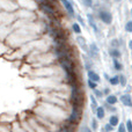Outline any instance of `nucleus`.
Wrapping results in <instances>:
<instances>
[{
	"label": "nucleus",
	"mask_w": 132,
	"mask_h": 132,
	"mask_svg": "<svg viewBox=\"0 0 132 132\" xmlns=\"http://www.w3.org/2000/svg\"><path fill=\"white\" fill-rule=\"evenodd\" d=\"M39 38V36H37L36 34L31 32L30 30H28L27 28H20V29L13 30L11 34L8 35L5 42L11 46L13 50H18V49L22 48L23 45L30 43V42L35 41V39Z\"/></svg>",
	"instance_id": "nucleus-1"
},
{
	"label": "nucleus",
	"mask_w": 132,
	"mask_h": 132,
	"mask_svg": "<svg viewBox=\"0 0 132 132\" xmlns=\"http://www.w3.org/2000/svg\"><path fill=\"white\" fill-rule=\"evenodd\" d=\"M62 70L58 66V64L56 65H51V66H44V67H39V68H34L31 75L35 78H41V79H48V78H52L56 75L62 74Z\"/></svg>",
	"instance_id": "nucleus-2"
},
{
	"label": "nucleus",
	"mask_w": 132,
	"mask_h": 132,
	"mask_svg": "<svg viewBox=\"0 0 132 132\" xmlns=\"http://www.w3.org/2000/svg\"><path fill=\"white\" fill-rule=\"evenodd\" d=\"M81 116H82V108H71L70 109V114H68V117L66 119V123L67 124H71L75 128V126L79 124L80 119H81Z\"/></svg>",
	"instance_id": "nucleus-3"
},
{
	"label": "nucleus",
	"mask_w": 132,
	"mask_h": 132,
	"mask_svg": "<svg viewBox=\"0 0 132 132\" xmlns=\"http://www.w3.org/2000/svg\"><path fill=\"white\" fill-rule=\"evenodd\" d=\"M15 16L16 19H21V20H26V21H35L38 19L37 13L34 11H30V9H24V8H19L15 12Z\"/></svg>",
	"instance_id": "nucleus-4"
},
{
	"label": "nucleus",
	"mask_w": 132,
	"mask_h": 132,
	"mask_svg": "<svg viewBox=\"0 0 132 132\" xmlns=\"http://www.w3.org/2000/svg\"><path fill=\"white\" fill-rule=\"evenodd\" d=\"M19 9L16 0H0V11H5L8 13H15Z\"/></svg>",
	"instance_id": "nucleus-5"
},
{
	"label": "nucleus",
	"mask_w": 132,
	"mask_h": 132,
	"mask_svg": "<svg viewBox=\"0 0 132 132\" xmlns=\"http://www.w3.org/2000/svg\"><path fill=\"white\" fill-rule=\"evenodd\" d=\"M16 20L14 13H8L5 11H0V26H12Z\"/></svg>",
	"instance_id": "nucleus-6"
},
{
	"label": "nucleus",
	"mask_w": 132,
	"mask_h": 132,
	"mask_svg": "<svg viewBox=\"0 0 132 132\" xmlns=\"http://www.w3.org/2000/svg\"><path fill=\"white\" fill-rule=\"evenodd\" d=\"M19 8H24V9H30V11L36 12L39 8V5L36 0H16Z\"/></svg>",
	"instance_id": "nucleus-7"
},
{
	"label": "nucleus",
	"mask_w": 132,
	"mask_h": 132,
	"mask_svg": "<svg viewBox=\"0 0 132 132\" xmlns=\"http://www.w3.org/2000/svg\"><path fill=\"white\" fill-rule=\"evenodd\" d=\"M97 16L104 24H111L112 23V14L110 13L108 9L102 8L100 12L97 13Z\"/></svg>",
	"instance_id": "nucleus-8"
},
{
	"label": "nucleus",
	"mask_w": 132,
	"mask_h": 132,
	"mask_svg": "<svg viewBox=\"0 0 132 132\" xmlns=\"http://www.w3.org/2000/svg\"><path fill=\"white\" fill-rule=\"evenodd\" d=\"M13 49L8 45L5 41H0V57H6L13 52Z\"/></svg>",
	"instance_id": "nucleus-9"
},
{
	"label": "nucleus",
	"mask_w": 132,
	"mask_h": 132,
	"mask_svg": "<svg viewBox=\"0 0 132 132\" xmlns=\"http://www.w3.org/2000/svg\"><path fill=\"white\" fill-rule=\"evenodd\" d=\"M12 31L13 29L11 26H0V41H5Z\"/></svg>",
	"instance_id": "nucleus-10"
},
{
	"label": "nucleus",
	"mask_w": 132,
	"mask_h": 132,
	"mask_svg": "<svg viewBox=\"0 0 132 132\" xmlns=\"http://www.w3.org/2000/svg\"><path fill=\"white\" fill-rule=\"evenodd\" d=\"M98 52H100V49L97 48V45H96L95 43H90V45H89V49H88V52H87V55H88L89 58H97L98 57Z\"/></svg>",
	"instance_id": "nucleus-11"
},
{
	"label": "nucleus",
	"mask_w": 132,
	"mask_h": 132,
	"mask_svg": "<svg viewBox=\"0 0 132 132\" xmlns=\"http://www.w3.org/2000/svg\"><path fill=\"white\" fill-rule=\"evenodd\" d=\"M63 6H64L65 11L67 12V14L71 16V18H74L75 15V11H74V7H73V2L71 0H66L65 2H63Z\"/></svg>",
	"instance_id": "nucleus-12"
},
{
	"label": "nucleus",
	"mask_w": 132,
	"mask_h": 132,
	"mask_svg": "<svg viewBox=\"0 0 132 132\" xmlns=\"http://www.w3.org/2000/svg\"><path fill=\"white\" fill-rule=\"evenodd\" d=\"M77 43L79 44V46L81 48V50L82 51H85V52H88V49H89V46L87 45V42H86V39H85V37H82V36H78L77 37Z\"/></svg>",
	"instance_id": "nucleus-13"
},
{
	"label": "nucleus",
	"mask_w": 132,
	"mask_h": 132,
	"mask_svg": "<svg viewBox=\"0 0 132 132\" xmlns=\"http://www.w3.org/2000/svg\"><path fill=\"white\" fill-rule=\"evenodd\" d=\"M119 100H121V102L123 103L125 107H130V108L132 107V97H131L130 94H126V93L123 94Z\"/></svg>",
	"instance_id": "nucleus-14"
},
{
	"label": "nucleus",
	"mask_w": 132,
	"mask_h": 132,
	"mask_svg": "<svg viewBox=\"0 0 132 132\" xmlns=\"http://www.w3.org/2000/svg\"><path fill=\"white\" fill-rule=\"evenodd\" d=\"M87 20H88V23L92 27V29H93L95 32H98V28H97V24H96V22H95V19H94L93 14H90V13L87 14Z\"/></svg>",
	"instance_id": "nucleus-15"
},
{
	"label": "nucleus",
	"mask_w": 132,
	"mask_h": 132,
	"mask_svg": "<svg viewBox=\"0 0 132 132\" xmlns=\"http://www.w3.org/2000/svg\"><path fill=\"white\" fill-rule=\"evenodd\" d=\"M87 75H88V79L92 80V81H95V82H97V84L101 81V77L93 70L87 71Z\"/></svg>",
	"instance_id": "nucleus-16"
},
{
	"label": "nucleus",
	"mask_w": 132,
	"mask_h": 132,
	"mask_svg": "<svg viewBox=\"0 0 132 132\" xmlns=\"http://www.w3.org/2000/svg\"><path fill=\"white\" fill-rule=\"evenodd\" d=\"M109 55H110V57H111L112 59H121V57H122V52H121L119 49L110 48L109 49Z\"/></svg>",
	"instance_id": "nucleus-17"
},
{
	"label": "nucleus",
	"mask_w": 132,
	"mask_h": 132,
	"mask_svg": "<svg viewBox=\"0 0 132 132\" xmlns=\"http://www.w3.org/2000/svg\"><path fill=\"white\" fill-rule=\"evenodd\" d=\"M95 115H96V118L97 119H103L105 116V109L104 107H101V105H98V108L96 109L95 111Z\"/></svg>",
	"instance_id": "nucleus-18"
},
{
	"label": "nucleus",
	"mask_w": 132,
	"mask_h": 132,
	"mask_svg": "<svg viewBox=\"0 0 132 132\" xmlns=\"http://www.w3.org/2000/svg\"><path fill=\"white\" fill-rule=\"evenodd\" d=\"M105 102H107L108 104H110V105H115L117 102H118V98H117L116 95L110 94V95H108L107 97H105Z\"/></svg>",
	"instance_id": "nucleus-19"
},
{
	"label": "nucleus",
	"mask_w": 132,
	"mask_h": 132,
	"mask_svg": "<svg viewBox=\"0 0 132 132\" xmlns=\"http://www.w3.org/2000/svg\"><path fill=\"white\" fill-rule=\"evenodd\" d=\"M58 132H74V126L71 125V124H67V123H64L62 125V128L59 129Z\"/></svg>",
	"instance_id": "nucleus-20"
},
{
	"label": "nucleus",
	"mask_w": 132,
	"mask_h": 132,
	"mask_svg": "<svg viewBox=\"0 0 132 132\" xmlns=\"http://www.w3.org/2000/svg\"><path fill=\"white\" fill-rule=\"evenodd\" d=\"M109 123L111 124L114 128L117 125H119V117L117 116V115H111V116L109 117Z\"/></svg>",
	"instance_id": "nucleus-21"
},
{
	"label": "nucleus",
	"mask_w": 132,
	"mask_h": 132,
	"mask_svg": "<svg viewBox=\"0 0 132 132\" xmlns=\"http://www.w3.org/2000/svg\"><path fill=\"white\" fill-rule=\"evenodd\" d=\"M90 108L94 112L96 111V109L98 108V104H97V101H96V97L94 95H90Z\"/></svg>",
	"instance_id": "nucleus-22"
},
{
	"label": "nucleus",
	"mask_w": 132,
	"mask_h": 132,
	"mask_svg": "<svg viewBox=\"0 0 132 132\" xmlns=\"http://www.w3.org/2000/svg\"><path fill=\"white\" fill-rule=\"evenodd\" d=\"M72 31L74 32V34L80 35V34H81V26H80L78 22L72 23Z\"/></svg>",
	"instance_id": "nucleus-23"
},
{
	"label": "nucleus",
	"mask_w": 132,
	"mask_h": 132,
	"mask_svg": "<svg viewBox=\"0 0 132 132\" xmlns=\"http://www.w3.org/2000/svg\"><path fill=\"white\" fill-rule=\"evenodd\" d=\"M112 64H114V68L116 71H122L123 70V64L119 62V59H112Z\"/></svg>",
	"instance_id": "nucleus-24"
},
{
	"label": "nucleus",
	"mask_w": 132,
	"mask_h": 132,
	"mask_svg": "<svg viewBox=\"0 0 132 132\" xmlns=\"http://www.w3.org/2000/svg\"><path fill=\"white\" fill-rule=\"evenodd\" d=\"M109 84L111 85V86H117V85H119V75H114V77H110Z\"/></svg>",
	"instance_id": "nucleus-25"
},
{
	"label": "nucleus",
	"mask_w": 132,
	"mask_h": 132,
	"mask_svg": "<svg viewBox=\"0 0 132 132\" xmlns=\"http://www.w3.org/2000/svg\"><path fill=\"white\" fill-rule=\"evenodd\" d=\"M85 67H86L87 71H90L92 70V67H93V62H92V58L85 57Z\"/></svg>",
	"instance_id": "nucleus-26"
},
{
	"label": "nucleus",
	"mask_w": 132,
	"mask_h": 132,
	"mask_svg": "<svg viewBox=\"0 0 132 132\" xmlns=\"http://www.w3.org/2000/svg\"><path fill=\"white\" fill-rule=\"evenodd\" d=\"M90 129H92L93 131H97V129H98L97 118H92V119H90Z\"/></svg>",
	"instance_id": "nucleus-27"
},
{
	"label": "nucleus",
	"mask_w": 132,
	"mask_h": 132,
	"mask_svg": "<svg viewBox=\"0 0 132 132\" xmlns=\"http://www.w3.org/2000/svg\"><path fill=\"white\" fill-rule=\"evenodd\" d=\"M119 85L122 87L128 86V80H126V77L124 74H119Z\"/></svg>",
	"instance_id": "nucleus-28"
},
{
	"label": "nucleus",
	"mask_w": 132,
	"mask_h": 132,
	"mask_svg": "<svg viewBox=\"0 0 132 132\" xmlns=\"http://www.w3.org/2000/svg\"><path fill=\"white\" fill-rule=\"evenodd\" d=\"M119 45H121V41L117 39V38L111 39V42H110V46H111L112 49H118Z\"/></svg>",
	"instance_id": "nucleus-29"
},
{
	"label": "nucleus",
	"mask_w": 132,
	"mask_h": 132,
	"mask_svg": "<svg viewBox=\"0 0 132 132\" xmlns=\"http://www.w3.org/2000/svg\"><path fill=\"white\" fill-rule=\"evenodd\" d=\"M103 107H104V109H107L108 111H110V112H116L117 111V109H116L115 105H110V104H108L107 102H105V104L103 105Z\"/></svg>",
	"instance_id": "nucleus-30"
},
{
	"label": "nucleus",
	"mask_w": 132,
	"mask_h": 132,
	"mask_svg": "<svg viewBox=\"0 0 132 132\" xmlns=\"http://www.w3.org/2000/svg\"><path fill=\"white\" fill-rule=\"evenodd\" d=\"M87 85H88V87L90 89H96L97 88V82H95V81H92V80H89L88 79V81H87Z\"/></svg>",
	"instance_id": "nucleus-31"
},
{
	"label": "nucleus",
	"mask_w": 132,
	"mask_h": 132,
	"mask_svg": "<svg viewBox=\"0 0 132 132\" xmlns=\"http://www.w3.org/2000/svg\"><path fill=\"white\" fill-rule=\"evenodd\" d=\"M94 96H95V97H97V98H101L102 97L103 95H104V94H103V90H100V89H94Z\"/></svg>",
	"instance_id": "nucleus-32"
},
{
	"label": "nucleus",
	"mask_w": 132,
	"mask_h": 132,
	"mask_svg": "<svg viewBox=\"0 0 132 132\" xmlns=\"http://www.w3.org/2000/svg\"><path fill=\"white\" fill-rule=\"evenodd\" d=\"M75 18H77V20H78V23H79L81 27H84V28L86 27V22H85V20L81 18V16H80V15H77Z\"/></svg>",
	"instance_id": "nucleus-33"
},
{
	"label": "nucleus",
	"mask_w": 132,
	"mask_h": 132,
	"mask_svg": "<svg viewBox=\"0 0 132 132\" xmlns=\"http://www.w3.org/2000/svg\"><path fill=\"white\" fill-rule=\"evenodd\" d=\"M125 126H126V131L132 132V121L131 119H128V121L125 122Z\"/></svg>",
	"instance_id": "nucleus-34"
},
{
	"label": "nucleus",
	"mask_w": 132,
	"mask_h": 132,
	"mask_svg": "<svg viewBox=\"0 0 132 132\" xmlns=\"http://www.w3.org/2000/svg\"><path fill=\"white\" fill-rule=\"evenodd\" d=\"M125 30L128 32H132V20L128 21V22L125 23Z\"/></svg>",
	"instance_id": "nucleus-35"
},
{
	"label": "nucleus",
	"mask_w": 132,
	"mask_h": 132,
	"mask_svg": "<svg viewBox=\"0 0 132 132\" xmlns=\"http://www.w3.org/2000/svg\"><path fill=\"white\" fill-rule=\"evenodd\" d=\"M103 130H104L105 132H111L112 130H114V126H112L110 123H107L104 125V128H103Z\"/></svg>",
	"instance_id": "nucleus-36"
},
{
	"label": "nucleus",
	"mask_w": 132,
	"mask_h": 132,
	"mask_svg": "<svg viewBox=\"0 0 132 132\" xmlns=\"http://www.w3.org/2000/svg\"><path fill=\"white\" fill-rule=\"evenodd\" d=\"M79 132H93V130H92L89 126H87V125H82L81 128H80Z\"/></svg>",
	"instance_id": "nucleus-37"
},
{
	"label": "nucleus",
	"mask_w": 132,
	"mask_h": 132,
	"mask_svg": "<svg viewBox=\"0 0 132 132\" xmlns=\"http://www.w3.org/2000/svg\"><path fill=\"white\" fill-rule=\"evenodd\" d=\"M117 132H128V131H126L125 124H123V123L119 124V125H118V129H117Z\"/></svg>",
	"instance_id": "nucleus-38"
},
{
	"label": "nucleus",
	"mask_w": 132,
	"mask_h": 132,
	"mask_svg": "<svg viewBox=\"0 0 132 132\" xmlns=\"http://www.w3.org/2000/svg\"><path fill=\"white\" fill-rule=\"evenodd\" d=\"M82 2H84V5L86 7H93L94 6L93 0H82Z\"/></svg>",
	"instance_id": "nucleus-39"
},
{
	"label": "nucleus",
	"mask_w": 132,
	"mask_h": 132,
	"mask_svg": "<svg viewBox=\"0 0 132 132\" xmlns=\"http://www.w3.org/2000/svg\"><path fill=\"white\" fill-rule=\"evenodd\" d=\"M103 94H104V95H110V89L109 88H104L103 89Z\"/></svg>",
	"instance_id": "nucleus-40"
},
{
	"label": "nucleus",
	"mask_w": 132,
	"mask_h": 132,
	"mask_svg": "<svg viewBox=\"0 0 132 132\" xmlns=\"http://www.w3.org/2000/svg\"><path fill=\"white\" fill-rule=\"evenodd\" d=\"M131 90H132V87L128 85V86H126V94H130V93H131Z\"/></svg>",
	"instance_id": "nucleus-41"
},
{
	"label": "nucleus",
	"mask_w": 132,
	"mask_h": 132,
	"mask_svg": "<svg viewBox=\"0 0 132 132\" xmlns=\"http://www.w3.org/2000/svg\"><path fill=\"white\" fill-rule=\"evenodd\" d=\"M128 45H129V49H130V50L132 51V39H131V41H129Z\"/></svg>",
	"instance_id": "nucleus-42"
},
{
	"label": "nucleus",
	"mask_w": 132,
	"mask_h": 132,
	"mask_svg": "<svg viewBox=\"0 0 132 132\" xmlns=\"http://www.w3.org/2000/svg\"><path fill=\"white\" fill-rule=\"evenodd\" d=\"M130 15H131V18H132V7H131V9H130Z\"/></svg>",
	"instance_id": "nucleus-43"
},
{
	"label": "nucleus",
	"mask_w": 132,
	"mask_h": 132,
	"mask_svg": "<svg viewBox=\"0 0 132 132\" xmlns=\"http://www.w3.org/2000/svg\"><path fill=\"white\" fill-rule=\"evenodd\" d=\"M59 1H60V2H62V4H63V2H65L66 0H59Z\"/></svg>",
	"instance_id": "nucleus-44"
},
{
	"label": "nucleus",
	"mask_w": 132,
	"mask_h": 132,
	"mask_svg": "<svg viewBox=\"0 0 132 132\" xmlns=\"http://www.w3.org/2000/svg\"><path fill=\"white\" fill-rule=\"evenodd\" d=\"M115 1H117V2H121V1H122V0H115Z\"/></svg>",
	"instance_id": "nucleus-45"
},
{
	"label": "nucleus",
	"mask_w": 132,
	"mask_h": 132,
	"mask_svg": "<svg viewBox=\"0 0 132 132\" xmlns=\"http://www.w3.org/2000/svg\"><path fill=\"white\" fill-rule=\"evenodd\" d=\"M129 1H130V2H132V0H129Z\"/></svg>",
	"instance_id": "nucleus-46"
},
{
	"label": "nucleus",
	"mask_w": 132,
	"mask_h": 132,
	"mask_svg": "<svg viewBox=\"0 0 132 132\" xmlns=\"http://www.w3.org/2000/svg\"><path fill=\"white\" fill-rule=\"evenodd\" d=\"M131 68H132V66H131Z\"/></svg>",
	"instance_id": "nucleus-47"
}]
</instances>
